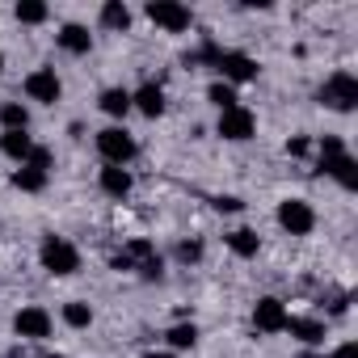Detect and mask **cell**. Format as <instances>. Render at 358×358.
Segmentation results:
<instances>
[{"instance_id":"4316f807","label":"cell","mask_w":358,"mask_h":358,"mask_svg":"<svg viewBox=\"0 0 358 358\" xmlns=\"http://www.w3.org/2000/svg\"><path fill=\"white\" fill-rule=\"evenodd\" d=\"M177 262L199 266L203 262V241H182V245H177Z\"/></svg>"},{"instance_id":"5b68a950","label":"cell","mask_w":358,"mask_h":358,"mask_svg":"<svg viewBox=\"0 0 358 358\" xmlns=\"http://www.w3.org/2000/svg\"><path fill=\"white\" fill-rule=\"evenodd\" d=\"M215 72H220V80L224 85H249V80H257V59L253 55H245V51H220V59H215Z\"/></svg>"},{"instance_id":"603a6c76","label":"cell","mask_w":358,"mask_h":358,"mask_svg":"<svg viewBox=\"0 0 358 358\" xmlns=\"http://www.w3.org/2000/svg\"><path fill=\"white\" fill-rule=\"evenodd\" d=\"M0 127L5 131H30V110L22 101H5L0 106Z\"/></svg>"},{"instance_id":"cb8c5ba5","label":"cell","mask_w":358,"mask_h":358,"mask_svg":"<svg viewBox=\"0 0 358 358\" xmlns=\"http://www.w3.org/2000/svg\"><path fill=\"white\" fill-rule=\"evenodd\" d=\"M64 324H68V329H89V324H93V308H89L85 299H68V303H64Z\"/></svg>"},{"instance_id":"7402d4cb","label":"cell","mask_w":358,"mask_h":358,"mask_svg":"<svg viewBox=\"0 0 358 358\" xmlns=\"http://www.w3.org/2000/svg\"><path fill=\"white\" fill-rule=\"evenodd\" d=\"M13 17H17L22 26H43V22L51 17V9L43 5V0H17V5H13Z\"/></svg>"},{"instance_id":"277c9868","label":"cell","mask_w":358,"mask_h":358,"mask_svg":"<svg viewBox=\"0 0 358 358\" xmlns=\"http://www.w3.org/2000/svg\"><path fill=\"white\" fill-rule=\"evenodd\" d=\"M148 22L152 26H160L164 34H186L190 26H194V13L186 9V5H177V0H148Z\"/></svg>"},{"instance_id":"5bb4252c","label":"cell","mask_w":358,"mask_h":358,"mask_svg":"<svg viewBox=\"0 0 358 358\" xmlns=\"http://www.w3.org/2000/svg\"><path fill=\"white\" fill-rule=\"evenodd\" d=\"M282 333H291L303 345H324V320H316V316H291Z\"/></svg>"},{"instance_id":"ac0fdd59","label":"cell","mask_w":358,"mask_h":358,"mask_svg":"<svg viewBox=\"0 0 358 358\" xmlns=\"http://www.w3.org/2000/svg\"><path fill=\"white\" fill-rule=\"evenodd\" d=\"M164 341H169L173 354H177V350H194V341H199V324H194V320H177V324L164 333Z\"/></svg>"},{"instance_id":"1f68e13d","label":"cell","mask_w":358,"mask_h":358,"mask_svg":"<svg viewBox=\"0 0 358 358\" xmlns=\"http://www.w3.org/2000/svg\"><path fill=\"white\" fill-rule=\"evenodd\" d=\"M143 358H177V354H173V350H148Z\"/></svg>"},{"instance_id":"e0dca14e","label":"cell","mask_w":358,"mask_h":358,"mask_svg":"<svg viewBox=\"0 0 358 358\" xmlns=\"http://www.w3.org/2000/svg\"><path fill=\"white\" fill-rule=\"evenodd\" d=\"M30 148H34V139H30V131H5V135H0V152H5L9 160H17V164H26V156H30Z\"/></svg>"},{"instance_id":"6da1fadb","label":"cell","mask_w":358,"mask_h":358,"mask_svg":"<svg viewBox=\"0 0 358 358\" xmlns=\"http://www.w3.org/2000/svg\"><path fill=\"white\" fill-rule=\"evenodd\" d=\"M38 262H43V270H47V274L68 278V274H76V270H80V249H76L68 236H43Z\"/></svg>"},{"instance_id":"30bf717a","label":"cell","mask_w":358,"mask_h":358,"mask_svg":"<svg viewBox=\"0 0 358 358\" xmlns=\"http://www.w3.org/2000/svg\"><path fill=\"white\" fill-rule=\"evenodd\" d=\"M224 139H232V143H245V139H253L257 135V118H253V110H245V106H232V110H224L220 114V127H215Z\"/></svg>"},{"instance_id":"d6a6232c","label":"cell","mask_w":358,"mask_h":358,"mask_svg":"<svg viewBox=\"0 0 358 358\" xmlns=\"http://www.w3.org/2000/svg\"><path fill=\"white\" fill-rule=\"evenodd\" d=\"M0 76H5V55H0Z\"/></svg>"},{"instance_id":"3957f363","label":"cell","mask_w":358,"mask_h":358,"mask_svg":"<svg viewBox=\"0 0 358 358\" xmlns=\"http://www.w3.org/2000/svg\"><path fill=\"white\" fill-rule=\"evenodd\" d=\"M97 152H101V160L106 164H131L135 160V152H139V143H135V135L127 131V127H106V131H97Z\"/></svg>"},{"instance_id":"ba28073f","label":"cell","mask_w":358,"mask_h":358,"mask_svg":"<svg viewBox=\"0 0 358 358\" xmlns=\"http://www.w3.org/2000/svg\"><path fill=\"white\" fill-rule=\"evenodd\" d=\"M51 329H55L51 312H47V308H38V303H26V308L13 316V333H17V337H26V341H43V337H51Z\"/></svg>"},{"instance_id":"484cf974","label":"cell","mask_w":358,"mask_h":358,"mask_svg":"<svg viewBox=\"0 0 358 358\" xmlns=\"http://www.w3.org/2000/svg\"><path fill=\"white\" fill-rule=\"evenodd\" d=\"M316 152H320V164H329V160H337V156H345L350 148H345V139H341V135H324V139L316 143Z\"/></svg>"},{"instance_id":"9a60e30c","label":"cell","mask_w":358,"mask_h":358,"mask_svg":"<svg viewBox=\"0 0 358 358\" xmlns=\"http://www.w3.org/2000/svg\"><path fill=\"white\" fill-rule=\"evenodd\" d=\"M320 173H329L337 186H345V190H358V160L345 152V156H337V160H329V164H320Z\"/></svg>"},{"instance_id":"836d02e7","label":"cell","mask_w":358,"mask_h":358,"mask_svg":"<svg viewBox=\"0 0 358 358\" xmlns=\"http://www.w3.org/2000/svg\"><path fill=\"white\" fill-rule=\"evenodd\" d=\"M47 358H64V354H47Z\"/></svg>"},{"instance_id":"4dcf8cb0","label":"cell","mask_w":358,"mask_h":358,"mask_svg":"<svg viewBox=\"0 0 358 358\" xmlns=\"http://www.w3.org/2000/svg\"><path fill=\"white\" fill-rule=\"evenodd\" d=\"M241 207H245V203L232 199V194H228V199H215V211H241Z\"/></svg>"},{"instance_id":"ffe728a7","label":"cell","mask_w":358,"mask_h":358,"mask_svg":"<svg viewBox=\"0 0 358 358\" xmlns=\"http://www.w3.org/2000/svg\"><path fill=\"white\" fill-rule=\"evenodd\" d=\"M101 26L106 30H131V9L122 5V0H106V5H101Z\"/></svg>"},{"instance_id":"f1b7e54d","label":"cell","mask_w":358,"mask_h":358,"mask_svg":"<svg viewBox=\"0 0 358 358\" xmlns=\"http://www.w3.org/2000/svg\"><path fill=\"white\" fill-rule=\"evenodd\" d=\"M308 152H312V139H308V135L287 139V156H308Z\"/></svg>"},{"instance_id":"52a82bcc","label":"cell","mask_w":358,"mask_h":358,"mask_svg":"<svg viewBox=\"0 0 358 358\" xmlns=\"http://www.w3.org/2000/svg\"><path fill=\"white\" fill-rule=\"evenodd\" d=\"M278 228L291 232V236H308V232L316 228L312 203H303V199H282V203H278Z\"/></svg>"},{"instance_id":"4fadbf2b","label":"cell","mask_w":358,"mask_h":358,"mask_svg":"<svg viewBox=\"0 0 358 358\" xmlns=\"http://www.w3.org/2000/svg\"><path fill=\"white\" fill-rule=\"evenodd\" d=\"M55 43H59V51H68V55H89V51H93V34H89V26H80V22H68V26L55 34Z\"/></svg>"},{"instance_id":"83f0119b","label":"cell","mask_w":358,"mask_h":358,"mask_svg":"<svg viewBox=\"0 0 358 358\" xmlns=\"http://www.w3.org/2000/svg\"><path fill=\"white\" fill-rule=\"evenodd\" d=\"M26 164H30V169H43V173H51V148L34 143V148H30V156H26Z\"/></svg>"},{"instance_id":"8fae6325","label":"cell","mask_w":358,"mask_h":358,"mask_svg":"<svg viewBox=\"0 0 358 358\" xmlns=\"http://www.w3.org/2000/svg\"><path fill=\"white\" fill-rule=\"evenodd\" d=\"M97 186H101V194H110V199H127V194L135 190V177H131V169H122V164H106V169L97 173Z\"/></svg>"},{"instance_id":"8992f818","label":"cell","mask_w":358,"mask_h":358,"mask_svg":"<svg viewBox=\"0 0 358 358\" xmlns=\"http://www.w3.org/2000/svg\"><path fill=\"white\" fill-rule=\"evenodd\" d=\"M22 89H26V101H38V106H55L64 97V80L55 76V68H34Z\"/></svg>"},{"instance_id":"7c38bea8","label":"cell","mask_w":358,"mask_h":358,"mask_svg":"<svg viewBox=\"0 0 358 358\" xmlns=\"http://www.w3.org/2000/svg\"><path fill=\"white\" fill-rule=\"evenodd\" d=\"M131 110H139L143 118H160V114H164V89H160L156 80L139 85V89L131 93Z\"/></svg>"},{"instance_id":"2e32d148","label":"cell","mask_w":358,"mask_h":358,"mask_svg":"<svg viewBox=\"0 0 358 358\" xmlns=\"http://www.w3.org/2000/svg\"><path fill=\"white\" fill-rule=\"evenodd\" d=\"M97 106H101V114H110V118H127V114H131V89L110 85V89H101Z\"/></svg>"},{"instance_id":"d6986e66","label":"cell","mask_w":358,"mask_h":358,"mask_svg":"<svg viewBox=\"0 0 358 358\" xmlns=\"http://www.w3.org/2000/svg\"><path fill=\"white\" fill-rule=\"evenodd\" d=\"M228 249L236 257H257L262 253V236L253 228H236V232H228Z\"/></svg>"},{"instance_id":"7a4b0ae2","label":"cell","mask_w":358,"mask_h":358,"mask_svg":"<svg viewBox=\"0 0 358 358\" xmlns=\"http://www.w3.org/2000/svg\"><path fill=\"white\" fill-rule=\"evenodd\" d=\"M320 106H329V110H337V114H350L354 106H358V76L354 72H333V76H324V85H320Z\"/></svg>"},{"instance_id":"d4e9b609","label":"cell","mask_w":358,"mask_h":358,"mask_svg":"<svg viewBox=\"0 0 358 358\" xmlns=\"http://www.w3.org/2000/svg\"><path fill=\"white\" fill-rule=\"evenodd\" d=\"M207 101H211V106H220V114H224V110H232V106H241V101H236V89H232V85H224V80H215V85L207 89Z\"/></svg>"},{"instance_id":"44dd1931","label":"cell","mask_w":358,"mask_h":358,"mask_svg":"<svg viewBox=\"0 0 358 358\" xmlns=\"http://www.w3.org/2000/svg\"><path fill=\"white\" fill-rule=\"evenodd\" d=\"M47 177H51V173H43V169H30V164H22V169L13 173V186H17L22 194H38V190H47Z\"/></svg>"},{"instance_id":"f546056e","label":"cell","mask_w":358,"mask_h":358,"mask_svg":"<svg viewBox=\"0 0 358 358\" xmlns=\"http://www.w3.org/2000/svg\"><path fill=\"white\" fill-rule=\"evenodd\" d=\"M333 358H358V341H341V345L333 350Z\"/></svg>"},{"instance_id":"9c48e42d","label":"cell","mask_w":358,"mask_h":358,"mask_svg":"<svg viewBox=\"0 0 358 358\" xmlns=\"http://www.w3.org/2000/svg\"><path fill=\"white\" fill-rule=\"evenodd\" d=\"M287 320H291V312H287V303H282L278 295H262V299L253 303V329H257V333H282Z\"/></svg>"}]
</instances>
